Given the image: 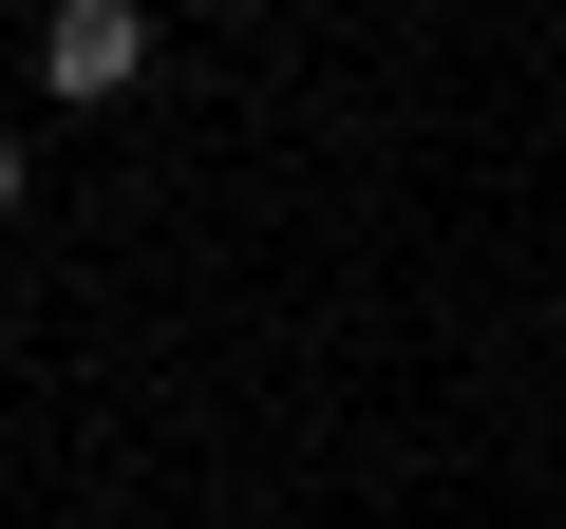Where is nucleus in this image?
I'll use <instances>...</instances> for the list:
<instances>
[{
  "instance_id": "nucleus-2",
  "label": "nucleus",
  "mask_w": 566,
  "mask_h": 529,
  "mask_svg": "<svg viewBox=\"0 0 566 529\" xmlns=\"http://www.w3.org/2000/svg\"><path fill=\"white\" fill-rule=\"evenodd\" d=\"M0 227H20V133H0Z\"/></svg>"
},
{
  "instance_id": "nucleus-1",
  "label": "nucleus",
  "mask_w": 566,
  "mask_h": 529,
  "mask_svg": "<svg viewBox=\"0 0 566 529\" xmlns=\"http://www.w3.org/2000/svg\"><path fill=\"white\" fill-rule=\"evenodd\" d=\"M151 76V20H133V0H57V20H39V95L57 114H114Z\"/></svg>"
}]
</instances>
